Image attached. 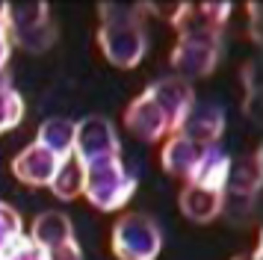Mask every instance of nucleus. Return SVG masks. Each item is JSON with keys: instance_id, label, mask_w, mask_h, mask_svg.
<instances>
[{"instance_id": "obj_1", "label": "nucleus", "mask_w": 263, "mask_h": 260, "mask_svg": "<svg viewBox=\"0 0 263 260\" xmlns=\"http://www.w3.org/2000/svg\"><path fill=\"white\" fill-rule=\"evenodd\" d=\"M98 47L116 68H136L142 62L148 42L139 15L130 6L104 3L101 6V27H98Z\"/></svg>"}, {"instance_id": "obj_2", "label": "nucleus", "mask_w": 263, "mask_h": 260, "mask_svg": "<svg viewBox=\"0 0 263 260\" xmlns=\"http://www.w3.org/2000/svg\"><path fill=\"white\" fill-rule=\"evenodd\" d=\"M133 192H136V177L121 165V160H109V163L86 169L83 195L95 210H121L133 198Z\"/></svg>"}, {"instance_id": "obj_3", "label": "nucleus", "mask_w": 263, "mask_h": 260, "mask_svg": "<svg viewBox=\"0 0 263 260\" xmlns=\"http://www.w3.org/2000/svg\"><path fill=\"white\" fill-rule=\"evenodd\" d=\"M163 231L148 213H124L112 225V254L119 260H157Z\"/></svg>"}, {"instance_id": "obj_4", "label": "nucleus", "mask_w": 263, "mask_h": 260, "mask_svg": "<svg viewBox=\"0 0 263 260\" xmlns=\"http://www.w3.org/2000/svg\"><path fill=\"white\" fill-rule=\"evenodd\" d=\"M71 154L86 169L109 163V160H119L121 145H119V133L112 127V121L104 116H86L83 121H77Z\"/></svg>"}, {"instance_id": "obj_5", "label": "nucleus", "mask_w": 263, "mask_h": 260, "mask_svg": "<svg viewBox=\"0 0 263 260\" xmlns=\"http://www.w3.org/2000/svg\"><path fill=\"white\" fill-rule=\"evenodd\" d=\"M6 21H9V35L18 39L27 50H45L53 42L45 3H6Z\"/></svg>"}, {"instance_id": "obj_6", "label": "nucleus", "mask_w": 263, "mask_h": 260, "mask_svg": "<svg viewBox=\"0 0 263 260\" xmlns=\"http://www.w3.org/2000/svg\"><path fill=\"white\" fill-rule=\"evenodd\" d=\"M124 127H127V133H133L136 139H142V142H157V139H163L166 133L172 136L166 113L157 106V101L151 98L148 89L139 98H133L130 106L124 109Z\"/></svg>"}, {"instance_id": "obj_7", "label": "nucleus", "mask_w": 263, "mask_h": 260, "mask_svg": "<svg viewBox=\"0 0 263 260\" xmlns=\"http://www.w3.org/2000/svg\"><path fill=\"white\" fill-rule=\"evenodd\" d=\"M148 92H151V98L157 101V106L166 113L172 133H178L180 124H183V118L190 116L192 106H195L192 86L186 80H180V77H166V80L151 83V86H148Z\"/></svg>"}, {"instance_id": "obj_8", "label": "nucleus", "mask_w": 263, "mask_h": 260, "mask_svg": "<svg viewBox=\"0 0 263 260\" xmlns=\"http://www.w3.org/2000/svg\"><path fill=\"white\" fill-rule=\"evenodd\" d=\"M60 160L62 157H57L53 151H48L45 145L30 142L24 151L15 154L12 175H15V180H21V183H27V187H50Z\"/></svg>"}, {"instance_id": "obj_9", "label": "nucleus", "mask_w": 263, "mask_h": 260, "mask_svg": "<svg viewBox=\"0 0 263 260\" xmlns=\"http://www.w3.org/2000/svg\"><path fill=\"white\" fill-rule=\"evenodd\" d=\"M225 130V113L219 106H192V113L180 124V136L198 142L201 148H213Z\"/></svg>"}, {"instance_id": "obj_10", "label": "nucleus", "mask_w": 263, "mask_h": 260, "mask_svg": "<svg viewBox=\"0 0 263 260\" xmlns=\"http://www.w3.org/2000/svg\"><path fill=\"white\" fill-rule=\"evenodd\" d=\"M204 151H207V148H201L198 142L186 139V136H180V133H172L166 139V145H163V154H160V157H163V169H166L172 177L190 180Z\"/></svg>"}, {"instance_id": "obj_11", "label": "nucleus", "mask_w": 263, "mask_h": 260, "mask_svg": "<svg viewBox=\"0 0 263 260\" xmlns=\"http://www.w3.org/2000/svg\"><path fill=\"white\" fill-rule=\"evenodd\" d=\"M222 210H225V192H213L195 183H186L180 189V213L192 222H213Z\"/></svg>"}, {"instance_id": "obj_12", "label": "nucleus", "mask_w": 263, "mask_h": 260, "mask_svg": "<svg viewBox=\"0 0 263 260\" xmlns=\"http://www.w3.org/2000/svg\"><path fill=\"white\" fill-rule=\"evenodd\" d=\"M231 172H234L231 157H228L225 151H219V148H207L186 183L213 189V192H225V187L231 183Z\"/></svg>"}, {"instance_id": "obj_13", "label": "nucleus", "mask_w": 263, "mask_h": 260, "mask_svg": "<svg viewBox=\"0 0 263 260\" xmlns=\"http://www.w3.org/2000/svg\"><path fill=\"white\" fill-rule=\"evenodd\" d=\"M30 239H33L42 251H50V248H57V246H62V243L74 239V225H71V219L60 210L39 213L33 228H30Z\"/></svg>"}, {"instance_id": "obj_14", "label": "nucleus", "mask_w": 263, "mask_h": 260, "mask_svg": "<svg viewBox=\"0 0 263 260\" xmlns=\"http://www.w3.org/2000/svg\"><path fill=\"white\" fill-rule=\"evenodd\" d=\"M83 183H86V165L74 154H65L57 165V172H53L50 192L60 201H74L77 195H83Z\"/></svg>"}, {"instance_id": "obj_15", "label": "nucleus", "mask_w": 263, "mask_h": 260, "mask_svg": "<svg viewBox=\"0 0 263 260\" xmlns=\"http://www.w3.org/2000/svg\"><path fill=\"white\" fill-rule=\"evenodd\" d=\"M74 127H77V121L53 116V118H48V121L39 124L36 142L45 145L48 151H53L57 157H65V154H71V148H74Z\"/></svg>"}, {"instance_id": "obj_16", "label": "nucleus", "mask_w": 263, "mask_h": 260, "mask_svg": "<svg viewBox=\"0 0 263 260\" xmlns=\"http://www.w3.org/2000/svg\"><path fill=\"white\" fill-rule=\"evenodd\" d=\"M21 118H24V98L18 95V89L0 83V133L18 127Z\"/></svg>"}, {"instance_id": "obj_17", "label": "nucleus", "mask_w": 263, "mask_h": 260, "mask_svg": "<svg viewBox=\"0 0 263 260\" xmlns=\"http://www.w3.org/2000/svg\"><path fill=\"white\" fill-rule=\"evenodd\" d=\"M24 236V222H21V213L15 210L12 204H3L0 201V260L9 248Z\"/></svg>"}, {"instance_id": "obj_18", "label": "nucleus", "mask_w": 263, "mask_h": 260, "mask_svg": "<svg viewBox=\"0 0 263 260\" xmlns=\"http://www.w3.org/2000/svg\"><path fill=\"white\" fill-rule=\"evenodd\" d=\"M3 260H48V254H45V251L30 239V236H21V239H18V243L3 254Z\"/></svg>"}, {"instance_id": "obj_19", "label": "nucleus", "mask_w": 263, "mask_h": 260, "mask_svg": "<svg viewBox=\"0 0 263 260\" xmlns=\"http://www.w3.org/2000/svg\"><path fill=\"white\" fill-rule=\"evenodd\" d=\"M9 50H12V35H9V21H6V3H0V74L9 62Z\"/></svg>"}, {"instance_id": "obj_20", "label": "nucleus", "mask_w": 263, "mask_h": 260, "mask_svg": "<svg viewBox=\"0 0 263 260\" xmlns=\"http://www.w3.org/2000/svg\"><path fill=\"white\" fill-rule=\"evenodd\" d=\"M45 254H48V260H83V251H80V246H77V239H68V243L50 248V251H45Z\"/></svg>"}, {"instance_id": "obj_21", "label": "nucleus", "mask_w": 263, "mask_h": 260, "mask_svg": "<svg viewBox=\"0 0 263 260\" xmlns=\"http://www.w3.org/2000/svg\"><path fill=\"white\" fill-rule=\"evenodd\" d=\"M234 260H260V254H239V257H234Z\"/></svg>"}]
</instances>
